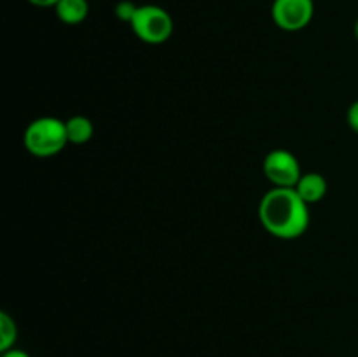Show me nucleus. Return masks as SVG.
<instances>
[{"instance_id":"1","label":"nucleus","mask_w":358,"mask_h":357,"mask_svg":"<svg viewBox=\"0 0 358 357\" xmlns=\"http://www.w3.org/2000/svg\"><path fill=\"white\" fill-rule=\"evenodd\" d=\"M259 220L275 238L294 240L306 233L310 209L294 188H273L259 203Z\"/></svg>"},{"instance_id":"2","label":"nucleus","mask_w":358,"mask_h":357,"mask_svg":"<svg viewBox=\"0 0 358 357\" xmlns=\"http://www.w3.org/2000/svg\"><path fill=\"white\" fill-rule=\"evenodd\" d=\"M23 144L24 149L35 158L56 156L69 144L65 121L51 115L34 119L24 130Z\"/></svg>"},{"instance_id":"3","label":"nucleus","mask_w":358,"mask_h":357,"mask_svg":"<svg viewBox=\"0 0 358 357\" xmlns=\"http://www.w3.org/2000/svg\"><path fill=\"white\" fill-rule=\"evenodd\" d=\"M129 24L133 34L145 44H164L173 34V18L166 9L156 4L138 6V10Z\"/></svg>"},{"instance_id":"4","label":"nucleus","mask_w":358,"mask_h":357,"mask_svg":"<svg viewBox=\"0 0 358 357\" xmlns=\"http://www.w3.org/2000/svg\"><path fill=\"white\" fill-rule=\"evenodd\" d=\"M313 0H273V23L283 31H301L313 21Z\"/></svg>"},{"instance_id":"5","label":"nucleus","mask_w":358,"mask_h":357,"mask_svg":"<svg viewBox=\"0 0 358 357\" xmlns=\"http://www.w3.org/2000/svg\"><path fill=\"white\" fill-rule=\"evenodd\" d=\"M262 170L275 188H296L297 181L303 175L297 158L287 149L271 150L264 158Z\"/></svg>"},{"instance_id":"6","label":"nucleus","mask_w":358,"mask_h":357,"mask_svg":"<svg viewBox=\"0 0 358 357\" xmlns=\"http://www.w3.org/2000/svg\"><path fill=\"white\" fill-rule=\"evenodd\" d=\"M294 189H296L297 195L308 205H311V203H318L320 200L325 198V195H327V181L318 172H308V174L301 175V178L297 181Z\"/></svg>"},{"instance_id":"7","label":"nucleus","mask_w":358,"mask_h":357,"mask_svg":"<svg viewBox=\"0 0 358 357\" xmlns=\"http://www.w3.org/2000/svg\"><path fill=\"white\" fill-rule=\"evenodd\" d=\"M56 18L62 23L70 24H80L90 14V2L87 0H59L55 7Z\"/></svg>"},{"instance_id":"8","label":"nucleus","mask_w":358,"mask_h":357,"mask_svg":"<svg viewBox=\"0 0 358 357\" xmlns=\"http://www.w3.org/2000/svg\"><path fill=\"white\" fill-rule=\"evenodd\" d=\"M66 126V136H69V144L73 146H83L93 139L94 126L90 118L86 115H72L65 121Z\"/></svg>"},{"instance_id":"9","label":"nucleus","mask_w":358,"mask_h":357,"mask_svg":"<svg viewBox=\"0 0 358 357\" xmlns=\"http://www.w3.org/2000/svg\"><path fill=\"white\" fill-rule=\"evenodd\" d=\"M17 340L16 321L7 312L0 314V352L13 349Z\"/></svg>"},{"instance_id":"10","label":"nucleus","mask_w":358,"mask_h":357,"mask_svg":"<svg viewBox=\"0 0 358 357\" xmlns=\"http://www.w3.org/2000/svg\"><path fill=\"white\" fill-rule=\"evenodd\" d=\"M136 10H138V6H136L135 2H131V0H121V2L115 6L114 13L119 21H122V23H131Z\"/></svg>"},{"instance_id":"11","label":"nucleus","mask_w":358,"mask_h":357,"mask_svg":"<svg viewBox=\"0 0 358 357\" xmlns=\"http://www.w3.org/2000/svg\"><path fill=\"white\" fill-rule=\"evenodd\" d=\"M346 121H348V126L353 130V132L358 133V100L353 102L348 108V114H346Z\"/></svg>"},{"instance_id":"12","label":"nucleus","mask_w":358,"mask_h":357,"mask_svg":"<svg viewBox=\"0 0 358 357\" xmlns=\"http://www.w3.org/2000/svg\"><path fill=\"white\" fill-rule=\"evenodd\" d=\"M27 2L35 7H44V9H48V7H56V4H58L59 0H27Z\"/></svg>"},{"instance_id":"13","label":"nucleus","mask_w":358,"mask_h":357,"mask_svg":"<svg viewBox=\"0 0 358 357\" xmlns=\"http://www.w3.org/2000/svg\"><path fill=\"white\" fill-rule=\"evenodd\" d=\"M2 357H30V354L24 352V350H21V349H16V346H13V349L2 352Z\"/></svg>"},{"instance_id":"14","label":"nucleus","mask_w":358,"mask_h":357,"mask_svg":"<svg viewBox=\"0 0 358 357\" xmlns=\"http://www.w3.org/2000/svg\"><path fill=\"white\" fill-rule=\"evenodd\" d=\"M353 31H355V38L358 41V18H357V21H355V27H353Z\"/></svg>"}]
</instances>
